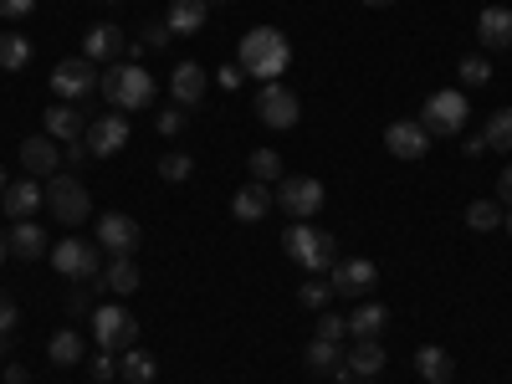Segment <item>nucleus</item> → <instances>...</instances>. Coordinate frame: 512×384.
Returning a JSON list of instances; mask_svg holds the SVG:
<instances>
[{
  "mask_svg": "<svg viewBox=\"0 0 512 384\" xmlns=\"http://www.w3.org/2000/svg\"><path fill=\"white\" fill-rule=\"evenodd\" d=\"M6 384H31V379H26V369H21V364H11V369H6Z\"/></svg>",
  "mask_w": 512,
  "mask_h": 384,
  "instance_id": "obj_47",
  "label": "nucleus"
},
{
  "mask_svg": "<svg viewBox=\"0 0 512 384\" xmlns=\"http://www.w3.org/2000/svg\"><path fill=\"white\" fill-rule=\"evenodd\" d=\"M128 134H134V128H128L123 113H98V118L88 123V134H82V144H88L93 159H108V154H118V149L128 144Z\"/></svg>",
  "mask_w": 512,
  "mask_h": 384,
  "instance_id": "obj_10",
  "label": "nucleus"
},
{
  "mask_svg": "<svg viewBox=\"0 0 512 384\" xmlns=\"http://www.w3.org/2000/svg\"><path fill=\"white\" fill-rule=\"evenodd\" d=\"M21 164H26V175H31V180H52V175H57V164H62L57 139H47V134L26 139V144H21Z\"/></svg>",
  "mask_w": 512,
  "mask_h": 384,
  "instance_id": "obj_17",
  "label": "nucleus"
},
{
  "mask_svg": "<svg viewBox=\"0 0 512 384\" xmlns=\"http://www.w3.org/2000/svg\"><path fill=\"white\" fill-rule=\"evenodd\" d=\"M461 149H466V154H472V159H477V154H487V139H482V134H472V139H466Z\"/></svg>",
  "mask_w": 512,
  "mask_h": 384,
  "instance_id": "obj_46",
  "label": "nucleus"
},
{
  "mask_svg": "<svg viewBox=\"0 0 512 384\" xmlns=\"http://www.w3.org/2000/svg\"><path fill=\"white\" fill-rule=\"evenodd\" d=\"M6 256H11V236H6V231H0V262H6Z\"/></svg>",
  "mask_w": 512,
  "mask_h": 384,
  "instance_id": "obj_48",
  "label": "nucleus"
},
{
  "mask_svg": "<svg viewBox=\"0 0 512 384\" xmlns=\"http://www.w3.org/2000/svg\"><path fill=\"white\" fill-rule=\"evenodd\" d=\"M47 210L62 226H82V221H88V210H93V195L82 190L77 175H52L47 180Z\"/></svg>",
  "mask_w": 512,
  "mask_h": 384,
  "instance_id": "obj_7",
  "label": "nucleus"
},
{
  "mask_svg": "<svg viewBox=\"0 0 512 384\" xmlns=\"http://www.w3.org/2000/svg\"><path fill=\"white\" fill-rule=\"evenodd\" d=\"M98 88H103L113 113H139L154 103V72H144L139 62H118L98 77Z\"/></svg>",
  "mask_w": 512,
  "mask_h": 384,
  "instance_id": "obj_2",
  "label": "nucleus"
},
{
  "mask_svg": "<svg viewBox=\"0 0 512 384\" xmlns=\"http://www.w3.org/2000/svg\"><path fill=\"white\" fill-rule=\"evenodd\" d=\"M11 256H21V262H36V256H47V231L36 226V216L11 226Z\"/></svg>",
  "mask_w": 512,
  "mask_h": 384,
  "instance_id": "obj_24",
  "label": "nucleus"
},
{
  "mask_svg": "<svg viewBox=\"0 0 512 384\" xmlns=\"http://www.w3.org/2000/svg\"><path fill=\"white\" fill-rule=\"evenodd\" d=\"M497 200H502V205L512 210V164H507L502 175H497Z\"/></svg>",
  "mask_w": 512,
  "mask_h": 384,
  "instance_id": "obj_44",
  "label": "nucleus"
},
{
  "mask_svg": "<svg viewBox=\"0 0 512 384\" xmlns=\"http://www.w3.org/2000/svg\"><path fill=\"white\" fill-rule=\"evenodd\" d=\"M98 62H88V57H72V62H57L52 67V93L57 98H88L93 88H98V72H93Z\"/></svg>",
  "mask_w": 512,
  "mask_h": 384,
  "instance_id": "obj_12",
  "label": "nucleus"
},
{
  "mask_svg": "<svg viewBox=\"0 0 512 384\" xmlns=\"http://www.w3.org/2000/svg\"><path fill=\"white\" fill-rule=\"evenodd\" d=\"M349 384H374V379H364V374H354V379H349Z\"/></svg>",
  "mask_w": 512,
  "mask_h": 384,
  "instance_id": "obj_51",
  "label": "nucleus"
},
{
  "mask_svg": "<svg viewBox=\"0 0 512 384\" xmlns=\"http://www.w3.org/2000/svg\"><path fill=\"white\" fill-rule=\"evenodd\" d=\"M103 6H118V0H103Z\"/></svg>",
  "mask_w": 512,
  "mask_h": 384,
  "instance_id": "obj_54",
  "label": "nucleus"
},
{
  "mask_svg": "<svg viewBox=\"0 0 512 384\" xmlns=\"http://www.w3.org/2000/svg\"><path fill=\"white\" fill-rule=\"evenodd\" d=\"M0 333H16V303H11V297H0Z\"/></svg>",
  "mask_w": 512,
  "mask_h": 384,
  "instance_id": "obj_42",
  "label": "nucleus"
},
{
  "mask_svg": "<svg viewBox=\"0 0 512 384\" xmlns=\"http://www.w3.org/2000/svg\"><path fill=\"white\" fill-rule=\"evenodd\" d=\"M82 354H88V344H82V333H72V328H62V333H52V338H47V359H52V364H62V369H67V364H77Z\"/></svg>",
  "mask_w": 512,
  "mask_h": 384,
  "instance_id": "obj_27",
  "label": "nucleus"
},
{
  "mask_svg": "<svg viewBox=\"0 0 512 384\" xmlns=\"http://www.w3.org/2000/svg\"><path fill=\"white\" fill-rule=\"evenodd\" d=\"M328 297H333V282H328V277H313V282L297 287V303L313 308V313H323V308H328Z\"/></svg>",
  "mask_w": 512,
  "mask_h": 384,
  "instance_id": "obj_35",
  "label": "nucleus"
},
{
  "mask_svg": "<svg viewBox=\"0 0 512 384\" xmlns=\"http://www.w3.org/2000/svg\"><path fill=\"white\" fill-rule=\"evenodd\" d=\"M318 338H328V344H344V338H349V318L323 313V318H318Z\"/></svg>",
  "mask_w": 512,
  "mask_h": 384,
  "instance_id": "obj_38",
  "label": "nucleus"
},
{
  "mask_svg": "<svg viewBox=\"0 0 512 384\" xmlns=\"http://www.w3.org/2000/svg\"><path fill=\"white\" fill-rule=\"evenodd\" d=\"M88 134V118H82L72 103H57V108H47V139H57V144H72V139H82Z\"/></svg>",
  "mask_w": 512,
  "mask_h": 384,
  "instance_id": "obj_23",
  "label": "nucleus"
},
{
  "mask_svg": "<svg viewBox=\"0 0 512 384\" xmlns=\"http://www.w3.org/2000/svg\"><path fill=\"white\" fill-rule=\"evenodd\" d=\"M31 11H36V0H0V16H6V21H21Z\"/></svg>",
  "mask_w": 512,
  "mask_h": 384,
  "instance_id": "obj_41",
  "label": "nucleus"
},
{
  "mask_svg": "<svg viewBox=\"0 0 512 384\" xmlns=\"http://www.w3.org/2000/svg\"><path fill=\"white\" fill-rule=\"evenodd\" d=\"M31 62V41L16 31H0V72H21Z\"/></svg>",
  "mask_w": 512,
  "mask_h": 384,
  "instance_id": "obj_30",
  "label": "nucleus"
},
{
  "mask_svg": "<svg viewBox=\"0 0 512 384\" xmlns=\"http://www.w3.org/2000/svg\"><path fill=\"white\" fill-rule=\"evenodd\" d=\"M482 139H487V149H502V154H512V108H497V113L487 118Z\"/></svg>",
  "mask_w": 512,
  "mask_h": 384,
  "instance_id": "obj_33",
  "label": "nucleus"
},
{
  "mask_svg": "<svg viewBox=\"0 0 512 384\" xmlns=\"http://www.w3.org/2000/svg\"><path fill=\"white\" fill-rule=\"evenodd\" d=\"M466 226L472 231H502V200H472L466 205Z\"/></svg>",
  "mask_w": 512,
  "mask_h": 384,
  "instance_id": "obj_32",
  "label": "nucleus"
},
{
  "mask_svg": "<svg viewBox=\"0 0 512 384\" xmlns=\"http://www.w3.org/2000/svg\"><path fill=\"white\" fill-rule=\"evenodd\" d=\"M466 118H472V108H466V93H461V88L431 93V103H425V113H420V123L431 128V139H436V134H441V139H456L461 128H466Z\"/></svg>",
  "mask_w": 512,
  "mask_h": 384,
  "instance_id": "obj_6",
  "label": "nucleus"
},
{
  "mask_svg": "<svg viewBox=\"0 0 512 384\" xmlns=\"http://www.w3.org/2000/svg\"><path fill=\"white\" fill-rule=\"evenodd\" d=\"M164 21H169V31H175V36H195L210 21V0H175Z\"/></svg>",
  "mask_w": 512,
  "mask_h": 384,
  "instance_id": "obj_22",
  "label": "nucleus"
},
{
  "mask_svg": "<svg viewBox=\"0 0 512 384\" xmlns=\"http://www.w3.org/2000/svg\"><path fill=\"white\" fill-rule=\"evenodd\" d=\"M415 374H420L425 384H451L456 364H451V354H446L441 344H420V349H415Z\"/></svg>",
  "mask_w": 512,
  "mask_h": 384,
  "instance_id": "obj_21",
  "label": "nucleus"
},
{
  "mask_svg": "<svg viewBox=\"0 0 512 384\" xmlns=\"http://www.w3.org/2000/svg\"><path fill=\"white\" fill-rule=\"evenodd\" d=\"M461 82H466V88H487V82H492V62L487 57H461Z\"/></svg>",
  "mask_w": 512,
  "mask_h": 384,
  "instance_id": "obj_36",
  "label": "nucleus"
},
{
  "mask_svg": "<svg viewBox=\"0 0 512 384\" xmlns=\"http://www.w3.org/2000/svg\"><path fill=\"white\" fill-rule=\"evenodd\" d=\"M502 231H507V236H512V210H507V216H502Z\"/></svg>",
  "mask_w": 512,
  "mask_h": 384,
  "instance_id": "obj_50",
  "label": "nucleus"
},
{
  "mask_svg": "<svg viewBox=\"0 0 512 384\" xmlns=\"http://www.w3.org/2000/svg\"><path fill=\"white\" fill-rule=\"evenodd\" d=\"M67 159L82 164V159H93V154H88V144H82V139H72V144H67Z\"/></svg>",
  "mask_w": 512,
  "mask_h": 384,
  "instance_id": "obj_45",
  "label": "nucleus"
},
{
  "mask_svg": "<svg viewBox=\"0 0 512 384\" xmlns=\"http://www.w3.org/2000/svg\"><path fill=\"white\" fill-rule=\"evenodd\" d=\"M277 205L287 210L292 221L318 216V210H323V180H313V175H292V180H282V185H277Z\"/></svg>",
  "mask_w": 512,
  "mask_h": 384,
  "instance_id": "obj_9",
  "label": "nucleus"
},
{
  "mask_svg": "<svg viewBox=\"0 0 512 384\" xmlns=\"http://www.w3.org/2000/svg\"><path fill=\"white\" fill-rule=\"evenodd\" d=\"M349 369H354V374H364V379H374V374L384 369V349H379V338H359L354 354H349Z\"/></svg>",
  "mask_w": 512,
  "mask_h": 384,
  "instance_id": "obj_31",
  "label": "nucleus"
},
{
  "mask_svg": "<svg viewBox=\"0 0 512 384\" xmlns=\"http://www.w3.org/2000/svg\"><path fill=\"white\" fill-rule=\"evenodd\" d=\"M359 6H395V0H359Z\"/></svg>",
  "mask_w": 512,
  "mask_h": 384,
  "instance_id": "obj_49",
  "label": "nucleus"
},
{
  "mask_svg": "<svg viewBox=\"0 0 512 384\" xmlns=\"http://www.w3.org/2000/svg\"><path fill=\"white\" fill-rule=\"evenodd\" d=\"M93 338H98V349H108V354H128L139 344V318L128 313L123 303H103V308H93Z\"/></svg>",
  "mask_w": 512,
  "mask_h": 384,
  "instance_id": "obj_4",
  "label": "nucleus"
},
{
  "mask_svg": "<svg viewBox=\"0 0 512 384\" xmlns=\"http://www.w3.org/2000/svg\"><path fill=\"white\" fill-rule=\"evenodd\" d=\"M180 128H185V113H175V108L159 113V134H180Z\"/></svg>",
  "mask_w": 512,
  "mask_h": 384,
  "instance_id": "obj_43",
  "label": "nucleus"
},
{
  "mask_svg": "<svg viewBox=\"0 0 512 384\" xmlns=\"http://www.w3.org/2000/svg\"><path fill=\"white\" fill-rule=\"evenodd\" d=\"M93 379H118V354L98 349V359H93Z\"/></svg>",
  "mask_w": 512,
  "mask_h": 384,
  "instance_id": "obj_40",
  "label": "nucleus"
},
{
  "mask_svg": "<svg viewBox=\"0 0 512 384\" xmlns=\"http://www.w3.org/2000/svg\"><path fill=\"white\" fill-rule=\"evenodd\" d=\"M236 62H241V72H251V77L277 82V77L292 67V47H287V36H282L277 26H256V31L241 36Z\"/></svg>",
  "mask_w": 512,
  "mask_h": 384,
  "instance_id": "obj_1",
  "label": "nucleus"
},
{
  "mask_svg": "<svg viewBox=\"0 0 512 384\" xmlns=\"http://www.w3.org/2000/svg\"><path fill=\"white\" fill-rule=\"evenodd\" d=\"M282 251H287L303 272H313V277H328V272L338 267L333 236H328V231H313L308 221H292V226L282 231Z\"/></svg>",
  "mask_w": 512,
  "mask_h": 384,
  "instance_id": "obj_3",
  "label": "nucleus"
},
{
  "mask_svg": "<svg viewBox=\"0 0 512 384\" xmlns=\"http://www.w3.org/2000/svg\"><path fill=\"white\" fill-rule=\"evenodd\" d=\"M128 52V36H123V26H113V21H98L88 36H82V57L88 62H113V57H123Z\"/></svg>",
  "mask_w": 512,
  "mask_h": 384,
  "instance_id": "obj_16",
  "label": "nucleus"
},
{
  "mask_svg": "<svg viewBox=\"0 0 512 384\" xmlns=\"http://www.w3.org/2000/svg\"><path fill=\"white\" fill-rule=\"evenodd\" d=\"M6 344H11V338H6V333H0V354H6Z\"/></svg>",
  "mask_w": 512,
  "mask_h": 384,
  "instance_id": "obj_52",
  "label": "nucleus"
},
{
  "mask_svg": "<svg viewBox=\"0 0 512 384\" xmlns=\"http://www.w3.org/2000/svg\"><path fill=\"white\" fill-rule=\"evenodd\" d=\"M169 93H175L180 108H195L205 98V67L200 62H180L175 72H169Z\"/></svg>",
  "mask_w": 512,
  "mask_h": 384,
  "instance_id": "obj_19",
  "label": "nucleus"
},
{
  "mask_svg": "<svg viewBox=\"0 0 512 384\" xmlns=\"http://www.w3.org/2000/svg\"><path fill=\"white\" fill-rule=\"evenodd\" d=\"M328 282H333L338 297H364V292L379 282V267L369 262V256H349V262H338V267L328 272Z\"/></svg>",
  "mask_w": 512,
  "mask_h": 384,
  "instance_id": "obj_14",
  "label": "nucleus"
},
{
  "mask_svg": "<svg viewBox=\"0 0 512 384\" xmlns=\"http://www.w3.org/2000/svg\"><path fill=\"white\" fill-rule=\"evenodd\" d=\"M190 169H195V159H190V154H164V159H159V175H164L169 185L190 180Z\"/></svg>",
  "mask_w": 512,
  "mask_h": 384,
  "instance_id": "obj_37",
  "label": "nucleus"
},
{
  "mask_svg": "<svg viewBox=\"0 0 512 384\" xmlns=\"http://www.w3.org/2000/svg\"><path fill=\"white\" fill-rule=\"evenodd\" d=\"M272 205H277V195H272L267 185H256V180H251L246 190H236V195H231V216L251 226V221H262V216H267Z\"/></svg>",
  "mask_w": 512,
  "mask_h": 384,
  "instance_id": "obj_20",
  "label": "nucleus"
},
{
  "mask_svg": "<svg viewBox=\"0 0 512 384\" xmlns=\"http://www.w3.org/2000/svg\"><path fill=\"white\" fill-rule=\"evenodd\" d=\"M256 118H262L267 128H297L303 103H297V93L282 88V82H262V88H256Z\"/></svg>",
  "mask_w": 512,
  "mask_h": 384,
  "instance_id": "obj_8",
  "label": "nucleus"
},
{
  "mask_svg": "<svg viewBox=\"0 0 512 384\" xmlns=\"http://www.w3.org/2000/svg\"><path fill=\"white\" fill-rule=\"evenodd\" d=\"M384 323H390V308H384V303H364V308L349 318V333H354V338H379Z\"/></svg>",
  "mask_w": 512,
  "mask_h": 384,
  "instance_id": "obj_29",
  "label": "nucleus"
},
{
  "mask_svg": "<svg viewBox=\"0 0 512 384\" xmlns=\"http://www.w3.org/2000/svg\"><path fill=\"white\" fill-rule=\"evenodd\" d=\"M384 149H390L395 159H425V149H431V128H425L420 118H395L390 128H384Z\"/></svg>",
  "mask_w": 512,
  "mask_h": 384,
  "instance_id": "obj_11",
  "label": "nucleus"
},
{
  "mask_svg": "<svg viewBox=\"0 0 512 384\" xmlns=\"http://www.w3.org/2000/svg\"><path fill=\"white\" fill-rule=\"evenodd\" d=\"M477 41H482L487 52L512 47V11H507V6H487V11L477 16Z\"/></svg>",
  "mask_w": 512,
  "mask_h": 384,
  "instance_id": "obj_18",
  "label": "nucleus"
},
{
  "mask_svg": "<svg viewBox=\"0 0 512 384\" xmlns=\"http://www.w3.org/2000/svg\"><path fill=\"white\" fill-rule=\"evenodd\" d=\"M303 359H308V369H318V374H333V364H344V349H338V344H328V338H313Z\"/></svg>",
  "mask_w": 512,
  "mask_h": 384,
  "instance_id": "obj_34",
  "label": "nucleus"
},
{
  "mask_svg": "<svg viewBox=\"0 0 512 384\" xmlns=\"http://www.w3.org/2000/svg\"><path fill=\"white\" fill-rule=\"evenodd\" d=\"M103 251L113 256H134L139 251V221L134 216H123V210H108V216L98 221V236H93Z\"/></svg>",
  "mask_w": 512,
  "mask_h": 384,
  "instance_id": "obj_13",
  "label": "nucleus"
},
{
  "mask_svg": "<svg viewBox=\"0 0 512 384\" xmlns=\"http://www.w3.org/2000/svg\"><path fill=\"white\" fill-rule=\"evenodd\" d=\"M0 200H6V216H11V221H31L36 210L47 205V185L26 175V180H16V185L0 190Z\"/></svg>",
  "mask_w": 512,
  "mask_h": 384,
  "instance_id": "obj_15",
  "label": "nucleus"
},
{
  "mask_svg": "<svg viewBox=\"0 0 512 384\" xmlns=\"http://www.w3.org/2000/svg\"><path fill=\"white\" fill-rule=\"evenodd\" d=\"M52 267L72 282H98L103 277V256H98V241H82V236H67L52 246Z\"/></svg>",
  "mask_w": 512,
  "mask_h": 384,
  "instance_id": "obj_5",
  "label": "nucleus"
},
{
  "mask_svg": "<svg viewBox=\"0 0 512 384\" xmlns=\"http://www.w3.org/2000/svg\"><path fill=\"white\" fill-rule=\"evenodd\" d=\"M246 169H251V180H256V185H282V180H287L277 149H256V154H246Z\"/></svg>",
  "mask_w": 512,
  "mask_h": 384,
  "instance_id": "obj_28",
  "label": "nucleus"
},
{
  "mask_svg": "<svg viewBox=\"0 0 512 384\" xmlns=\"http://www.w3.org/2000/svg\"><path fill=\"white\" fill-rule=\"evenodd\" d=\"M6 185H11V180H6V169H0V190H6Z\"/></svg>",
  "mask_w": 512,
  "mask_h": 384,
  "instance_id": "obj_53",
  "label": "nucleus"
},
{
  "mask_svg": "<svg viewBox=\"0 0 512 384\" xmlns=\"http://www.w3.org/2000/svg\"><path fill=\"white\" fill-rule=\"evenodd\" d=\"M169 36H175V31H169V21H149L144 26V52H164Z\"/></svg>",
  "mask_w": 512,
  "mask_h": 384,
  "instance_id": "obj_39",
  "label": "nucleus"
},
{
  "mask_svg": "<svg viewBox=\"0 0 512 384\" xmlns=\"http://www.w3.org/2000/svg\"><path fill=\"white\" fill-rule=\"evenodd\" d=\"M154 374H159V364H154V354H144L139 344L128 349V354H118V379H128V384H154Z\"/></svg>",
  "mask_w": 512,
  "mask_h": 384,
  "instance_id": "obj_26",
  "label": "nucleus"
},
{
  "mask_svg": "<svg viewBox=\"0 0 512 384\" xmlns=\"http://www.w3.org/2000/svg\"><path fill=\"white\" fill-rule=\"evenodd\" d=\"M98 282H103L113 297H134V292H139V267H134V256H113Z\"/></svg>",
  "mask_w": 512,
  "mask_h": 384,
  "instance_id": "obj_25",
  "label": "nucleus"
}]
</instances>
